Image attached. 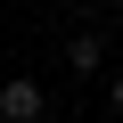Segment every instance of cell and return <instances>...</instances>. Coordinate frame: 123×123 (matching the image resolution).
<instances>
[{"mask_svg":"<svg viewBox=\"0 0 123 123\" xmlns=\"http://www.w3.org/2000/svg\"><path fill=\"white\" fill-rule=\"evenodd\" d=\"M98 57H107V49H98V33H74V41H66V74H82V82H90V74H98Z\"/></svg>","mask_w":123,"mask_h":123,"instance_id":"cell-2","label":"cell"},{"mask_svg":"<svg viewBox=\"0 0 123 123\" xmlns=\"http://www.w3.org/2000/svg\"><path fill=\"white\" fill-rule=\"evenodd\" d=\"M107 107H115V115H123V74H115V82H107Z\"/></svg>","mask_w":123,"mask_h":123,"instance_id":"cell-3","label":"cell"},{"mask_svg":"<svg viewBox=\"0 0 123 123\" xmlns=\"http://www.w3.org/2000/svg\"><path fill=\"white\" fill-rule=\"evenodd\" d=\"M41 115H49V98H41L33 74H8L0 82V123H41Z\"/></svg>","mask_w":123,"mask_h":123,"instance_id":"cell-1","label":"cell"}]
</instances>
